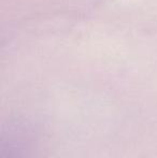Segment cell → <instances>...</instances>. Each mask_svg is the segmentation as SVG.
Instances as JSON below:
<instances>
[{
    "instance_id": "cell-1",
    "label": "cell",
    "mask_w": 157,
    "mask_h": 158,
    "mask_svg": "<svg viewBox=\"0 0 157 158\" xmlns=\"http://www.w3.org/2000/svg\"><path fill=\"white\" fill-rule=\"evenodd\" d=\"M31 126L23 123L9 125L2 133L1 158H38V138Z\"/></svg>"
}]
</instances>
